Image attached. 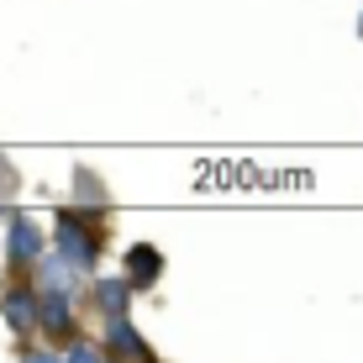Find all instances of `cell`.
I'll return each mask as SVG.
<instances>
[{
  "mask_svg": "<svg viewBox=\"0 0 363 363\" xmlns=\"http://www.w3.org/2000/svg\"><path fill=\"white\" fill-rule=\"evenodd\" d=\"M58 247H64V258L74 269H90L95 264V232L84 227L79 216H69V211L58 216Z\"/></svg>",
  "mask_w": 363,
  "mask_h": 363,
  "instance_id": "1",
  "label": "cell"
},
{
  "mask_svg": "<svg viewBox=\"0 0 363 363\" xmlns=\"http://www.w3.org/2000/svg\"><path fill=\"white\" fill-rule=\"evenodd\" d=\"M6 253H11V264H32L37 253H43V237H37V227L27 216L21 221H11V237H6Z\"/></svg>",
  "mask_w": 363,
  "mask_h": 363,
  "instance_id": "2",
  "label": "cell"
},
{
  "mask_svg": "<svg viewBox=\"0 0 363 363\" xmlns=\"http://www.w3.org/2000/svg\"><path fill=\"white\" fill-rule=\"evenodd\" d=\"M37 306H43V327H48V332H64V327H69V295L43 290V295H37Z\"/></svg>",
  "mask_w": 363,
  "mask_h": 363,
  "instance_id": "3",
  "label": "cell"
},
{
  "mask_svg": "<svg viewBox=\"0 0 363 363\" xmlns=\"http://www.w3.org/2000/svg\"><path fill=\"white\" fill-rule=\"evenodd\" d=\"M158 269H164V264H158L153 247H132V284H153Z\"/></svg>",
  "mask_w": 363,
  "mask_h": 363,
  "instance_id": "4",
  "label": "cell"
},
{
  "mask_svg": "<svg viewBox=\"0 0 363 363\" xmlns=\"http://www.w3.org/2000/svg\"><path fill=\"white\" fill-rule=\"evenodd\" d=\"M95 295H100V311H106V316H111V321H116V316H121V311H127V284H121V279H111V284H100V290H95Z\"/></svg>",
  "mask_w": 363,
  "mask_h": 363,
  "instance_id": "5",
  "label": "cell"
},
{
  "mask_svg": "<svg viewBox=\"0 0 363 363\" xmlns=\"http://www.w3.org/2000/svg\"><path fill=\"white\" fill-rule=\"evenodd\" d=\"M6 321L16 332H27L32 321H37V311H32V300H21V295H6Z\"/></svg>",
  "mask_w": 363,
  "mask_h": 363,
  "instance_id": "6",
  "label": "cell"
},
{
  "mask_svg": "<svg viewBox=\"0 0 363 363\" xmlns=\"http://www.w3.org/2000/svg\"><path fill=\"white\" fill-rule=\"evenodd\" d=\"M111 347H121V353H143V342H137V332L127 327V321L116 316V327H111Z\"/></svg>",
  "mask_w": 363,
  "mask_h": 363,
  "instance_id": "7",
  "label": "cell"
}]
</instances>
